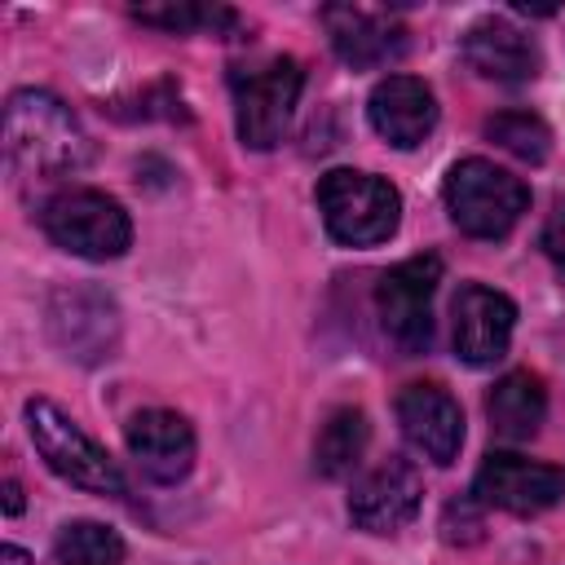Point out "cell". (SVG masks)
Returning <instances> with one entry per match:
<instances>
[{"label":"cell","mask_w":565,"mask_h":565,"mask_svg":"<svg viewBox=\"0 0 565 565\" xmlns=\"http://www.w3.org/2000/svg\"><path fill=\"white\" fill-rule=\"evenodd\" d=\"M4 159L13 177L57 181L93 159V141L66 102L44 88H18L4 102Z\"/></svg>","instance_id":"1"},{"label":"cell","mask_w":565,"mask_h":565,"mask_svg":"<svg viewBox=\"0 0 565 565\" xmlns=\"http://www.w3.org/2000/svg\"><path fill=\"white\" fill-rule=\"evenodd\" d=\"M300 88H305V71L287 53L234 66L230 71V93H234L238 141L247 150H274L282 141L287 124H291Z\"/></svg>","instance_id":"2"},{"label":"cell","mask_w":565,"mask_h":565,"mask_svg":"<svg viewBox=\"0 0 565 565\" xmlns=\"http://www.w3.org/2000/svg\"><path fill=\"white\" fill-rule=\"evenodd\" d=\"M318 212L335 243L344 247H375L397 234L402 221V194L371 172L358 168H331L318 181Z\"/></svg>","instance_id":"3"},{"label":"cell","mask_w":565,"mask_h":565,"mask_svg":"<svg viewBox=\"0 0 565 565\" xmlns=\"http://www.w3.org/2000/svg\"><path fill=\"white\" fill-rule=\"evenodd\" d=\"M26 433L40 450V459L71 486L88 490V494H102V499H119L128 486H124V472L119 463L49 397H31L26 402Z\"/></svg>","instance_id":"4"},{"label":"cell","mask_w":565,"mask_h":565,"mask_svg":"<svg viewBox=\"0 0 565 565\" xmlns=\"http://www.w3.org/2000/svg\"><path fill=\"white\" fill-rule=\"evenodd\" d=\"M446 212L468 238H503L530 207L521 177L490 159H459L446 177Z\"/></svg>","instance_id":"5"},{"label":"cell","mask_w":565,"mask_h":565,"mask_svg":"<svg viewBox=\"0 0 565 565\" xmlns=\"http://www.w3.org/2000/svg\"><path fill=\"white\" fill-rule=\"evenodd\" d=\"M40 225L62 252L84 256V260H115L132 243V221H128L124 203L102 190L53 194L40 212Z\"/></svg>","instance_id":"6"},{"label":"cell","mask_w":565,"mask_h":565,"mask_svg":"<svg viewBox=\"0 0 565 565\" xmlns=\"http://www.w3.org/2000/svg\"><path fill=\"white\" fill-rule=\"evenodd\" d=\"M441 282V256L419 252L393 265L375 287V309L384 335L397 344L402 358H419L433 344V291Z\"/></svg>","instance_id":"7"},{"label":"cell","mask_w":565,"mask_h":565,"mask_svg":"<svg viewBox=\"0 0 565 565\" xmlns=\"http://www.w3.org/2000/svg\"><path fill=\"white\" fill-rule=\"evenodd\" d=\"M472 499L481 508H503L512 516H534L547 512L565 499V468L539 463L512 450H490L486 463L477 468Z\"/></svg>","instance_id":"8"},{"label":"cell","mask_w":565,"mask_h":565,"mask_svg":"<svg viewBox=\"0 0 565 565\" xmlns=\"http://www.w3.org/2000/svg\"><path fill=\"white\" fill-rule=\"evenodd\" d=\"M49 335L75 362H102L119 344V309L97 287H57L49 300Z\"/></svg>","instance_id":"9"},{"label":"cell","mask_w":565,"mask_h":565,"mask_svg":"<svg viewBox=\"0 0 565 565\" xmlns=\"http://www.w3.org/2000/svg\"><path fill=\"white\" fill-rule=\"evenodd\" d=\"M424 503V477L411 459H384L366 477L353 481L349 494V521L366 534H397L415 521Z\"/></svg>","instance_id":"10"},{"label":"cell","mask_w":565,"mask_h":565,"mask_svg":"<svg viewBox=\"0 0 565 565\" xmlns=\"http://www.w3.org/2000/svg\"><path fill=\"white\" fill-rule=\"evenodd\" d=\"M450 335H455V353L468 362V366H490L508 353L512 344V327H516V305L486 287V282H463L455 291V305H450Z\"/></svg>","instance_id":"11"},{"label":"cell","mask_w":565,"mask_h":565,"mask_svg":"<svg viewBox=\"0 0 565 565\" xmlns=\"http://www.w3.org/2000/svg\"><path fill=\"white\" fill-rule=\"evenodd\" d=\"M397 424H402V437L424 455L433 459L437 468L455 463L459 459V446H463V411L459 402L433 384V380H415L397 393Z\"/></svg>","instance_id":"12"},{"label":"cell","mask_w":565,"mask_h":565,"mask_svg":"<svg viewBox=\"0 0 565 565\" xmlns=\"http://www.w3.org/2000/svg\"><path fill=\"white\" fill-rule=\"evenodd\" d=\"M124 441H128V455L137 459V468L159 486H177L194 468V428L177 411L154 406V411L132 415L124 428Z\"/></svg>","instance_id":"13"},{"label":"cell","mask_w":565,"mask_h":565,"mask_svg":"<svg viewBox=\"0 0 565 565\" xmlns=\"http://www.w3.org/2000/svg\"><path fill=\"white\" fill-rule=\"evenodd\" d=\"M322 26L331 35V49L344 66L353 71H371L384 66L393 57H402L406 49V26L393 22L380 9H362V4H327L322 9Z\"/></svg>","instance_id":"14"},{"label":"cell","mask_w":565,"mask_h":565,"mask_svg":"<svg viewBox=\"0 0 565 565\" xmlns=\"http://www.w3.org/2000/svg\"><path fill=\"white\" fill-rule=\"evenodd\" d=\"M366 119L371 128L397 146V150H415L424 146V137L437 128V97L424 79L415 75H388L371 88L366 97Z\"/></svg>","instance_id":"15"},{"label":"cell","mask_w":565,"mask_h":565,"mask_svg":"<svg viewBox=\"0 0 565 565\" xmlns=\"http://www.w3.org/2000/svg\"><path fill=\"white\" fill-rule=\"evenodd\" d=\"M459 53H463V62L481 79H499V84H525L543 66V53H539L534 35H525L508 18H481V22H472L463 31V40H459Z\"/></svg>","instance_id":"16"},{"label":"cell","mask_w":565,"mask_h":565,"mask_svg":"<svg viewBox=\"0 0 565 565\" xmlns=\"http://www.w3.org/2000/svg\"><path fill=\"white\" fill-rule=\"evenodd\" d=\"M486 411H490V428L503 441H530L547 415V388L534 371H508L503 380H494Z\"/></svg>","instance_id":"17"},{"label":"cell","mask_w":565,"mask_h":565,"mask_svg":"<svg viewBox=\"0 0 565 565\" xmlns=\"http://www.w3.org/2000/svg\"><path fill=\"white\" fill-rule=\"evenodd\" d=\"M366 441H371V424L358 406H335L327 415V424L318 428V441H313V468L322 477H349L362 455H366Z\"/></svg>","instance_id":"18"},{"label":"cell","mask_w":565,"mask_h":565,"mask_svg":"<svg viewBox=\"0 0 565 565\" xmlns=\"http://www.w3.org/2000/svg\"><path fill=\"white\" fill-rule=\"evenodd\" d=\"M137 22L146 26H163L172 35H194V31H212V35H225V40H238V13L234 9H221V4H141L132 9Z\"/></svg>","instance_id":"19"},{"label":"cell","mask_w":565,"mask_h":565,"mask_svg":"<svg viewBox=\"0 0 565 565\" xmlns=\"http://www.w3.org/2000/svg\"><path fill=\"white\" fill-rule=\"evenodd\" d=\"M57 565H124V539L102 521H71L53 539Z\"/></svg>","instance_id":"20"},{"label":"cell","mask_w":565,"mask_h":565,"mask_svg":"<svg viewBox=\"0 0 565 565\" xmlns=\"http://www.w3.org/2000/svg\"><path fill=\"white\" fill-rule=\"evenodd\" d=\"M486 137L499 141L508 154H516L525 163H543L547 150H552L547 124L539 115H530V110H499V115H490L486 119Z\"/></svg>","instance_id":"21"},{"label":"cell","mask_w":565,"mask_h":565,"mask_svg":"<svg viewBox=\"0 0 565 565\" xmlns=\"http://www.w3.org/2000/svg\"><path fill=\"white\" fill-rule=\"evenodd\" d=\"M441 539L446 543H477L481 539V503L477 499H450L441 512Z\"/></svg>","instance_id":"22"},{"label":"cell","mask_w":565,"mask_h":565,"mask_svg":"<svg viewBox=\"0 0 565 565\" xmlns=\"http://www.w3.org/2000/svg\"><path fill=\"white\" fill-rule=\"evenodd\" d=\"M539 243H543V252L556 260V265H565V199L547 212V221H543V234H539Z\"/></svg>","instance_id":"23"},{"label":"cell","mask_w":565,"mask_h":565,"mask_svg":"<svg viewBox=\"0 0 565 565\" xmlns=\"http://www.w3.org/2000/svg\"><path fill=\"white\" fill-rule=\"evenodd\" d=\"M4 512H9V516H18V512H22V486H18L13 477L4 481Z\"/></svg>","instance_id":"24"},{"label":"cell","mask_w":565,"mask_h":565,"mask_svg":"<svg viewBox=\"0 0 565 565\" xmlns=\"http://www.w3.org/2000/svg\"><path fill=\"white\" fill-rule=\"evenodd\" d=\"M0 565H35V561H31L18 543H4V547H0Z\"/></svg>","instance_id":"25"}]
</instances>
